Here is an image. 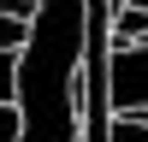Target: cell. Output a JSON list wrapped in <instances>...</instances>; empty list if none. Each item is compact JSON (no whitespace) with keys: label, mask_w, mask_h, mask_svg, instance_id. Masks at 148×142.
Returning a JSON list of instances; mask_svg holds the SVG:
<instances>
[{"label":"cell","mask_w":148,"mask_h":142,"mask_svg":"<svg viewBox=\"0 0 148 142\" xmlns=\"http://www.w3.org/2000/svg\"><path fill=\"white\" fill-rule=\"evenodd\" d=\"M142 118H148V113H142Z\"/></svg>","instance_id":"cell-8"},{"label":"cell","mask_w":148,"mask_h":142,"mask_svg":"<svg viewBox=\"0 0 148 142\" xmlns=\"http://www.w3.org/2000/svg\"><path fill=\"white\" fill-rule=\"evenodd\" d=\"M12 89H18V53H0V106H12Z\"/></svg>","instance_id":"cell-6"},{"label":"cell","mask_w":148,"mask_h":142,"mask_svg":"<svg viewBox=\"0 0 148 142\" xmlns=\"http://www.w3.org/2000/svg\"><path fill=\"white\" fill-rule=\"evenodd\" d=\"M107 142H148V118H142V113L113 118V124H107Z\"/></svg>","instance_id":"cell-4"},{"label":"cell","mask_w":148,"mask_h":142,"mask_svg":"<svg viewBox=\"0 0 148 142\" xmlns=\"http://www.w3.org/2000/svg\"><path fill=\"white\" fill-rule=\"evenodd\" d=\"M119 42H125V47L130 42H148V12H136V6H119L113 12V47Z\"/></svg>","instance_id":"cell-3"},{"label":"cell","mask_w":148,"mask_h":142,"mask_svg":"<svg viewBox=\"0 0 148 142\" xmlns=\"http://www.w3.org/2000/svg\"><path fill=\"white\" fill-rule=\"evenodd\" d=\"M24 36H30V18H12V12H0V53H18Z\"/></svg>","instance_id":"cell-5"},{"label":"cell","mask_w":148,"mask_h":142,"mask_svg":"<svg viewBox=\"0 0 148 142\" xmlns=\"http://www.w3.org/2000/svg\"><path fill=\"white\" fill-rule=\"evenodd\" d=\"M119 6H136V12H148V0H119Z\"/></svg>","instance_id":"cell-7"},{"label":"cell","mask_w":148,"mask_h":142,"mask_svg":"<svg viewBox=\"0 0 148 142\" xmlns=\"http://www.w3.org/2000/svg\"><path fill=\"white\" fill-rule=\"evenodd\" d=\"M107 106L119 118L148 113V42H130V47L107 53Z\"/></svg>","instance_id":"cell-2"},{"label":"cell","mask_w":148,"mask_h":142,"mask_svg":"<svg viewBox=\"0 0 148 142\" xmlns=\"http://www.w3.org/2000/svg\"><path fill=\"white\" fill-rule=\"evenodd\" d=\"M83 0H36L18 47V142H83Z\"/></svg>","instance_id":"cell-1"}]
</instances>
